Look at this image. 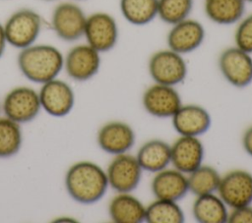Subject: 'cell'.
<instances>
[{
	"instance_id": "obj_16",
	"label": "cell",
	"mask_w": 252,
	"mask_h": 223,
	"mask_svg": "<svg viewBox=\"0 0 252 223\" xmlns=\"http://www.w3.org/2000/svg\"><path fill=\"white\" fill-rule=\"evenodd\" d=\"M204 157V144L198 137L179 136L170 144V164L186 175L201 166Z\"/></svg>"
},
{
	"instance_id": "obj_10",
	"label": "cell",
	"mask_w": 252,
	"mask_h": 223,
	"mask_svg": "<svg viewBox=\"0 0 252 223\" xmlns=\"http://www.w3.org/2000/svg\"><path fill=\"white\" fill-rule=\"evenodd\" d=\"M97 50L88 43L71 47L64 55L63 70L75 82H87L99 71L101 57Z\"/></svg>"
},
{
	"instance_id": "obj_6",
	"label": "cell",
	"mask_w": 252,
	"mask_h": 223,
	"mask_svg": "<svg viewBox=\"0 0 252 223\" xmlns=\"http://www.w3.org/2000/svg\"><path fill=\"white\" fill-rule=\"evenodd\" d=\"M87 16L77 3L60 2L51 13V28L61 40L74 42L84 36Z\"/></svg>"
},
{
	"instance_id": "obj_9",
	"label": "cell",
	"mask_w": 252,
	"mask_h": 223,
	"mask_svg": "<svg viewBox=\"0 0 252 223\" xmlns=\"http://www.w3.org/2000/svg\"><path fill=\"white\" fill-rule=\"evenodd\" d=\"M105 173L112 190L117 193H132L140 185L143 169L136 156L127 152L113 155Z\"/></svg>"
},
{
	"instance_id": "obj_35",
	"label": "cell",
	"mask_w": 252,
	"mask_h": 223,
	"mask_svg": "<svg viewBox=\"0 0 252 223\" xmlns=\"http://www.w3.org/2000/svg\"><path fill=\"white\" fill-rule=\"evenodd\" d=\"M77 1H82V0H77Z\"/></svg>"
},
{
	"instance_id": "obj_21",
	"label": "cell",
	"mask_w": 252,
	"mask_h": 223,
	"mask_svg": "<svg viewBox=\"0 0 252 223\" xmlns=\"http://www.w3.org/2000/svg\"><path fill=\"white\" fill-rule=\"evenodd\" d=\"M244 0H205L204 12L214 24L230 26L237 24L245 13Z\"/></svg>"
},
{
	"instance_id": "obj_23",
	"label": "cell",
	"mask_w": 252,
	"mask_h": 223,
	"mask_svg": "<svg viewBox=\"0 0 252 223\" xmlns=\"http://www.w3.org/2000/svg\"><path fill=\"white\" fill-rule=\"evenodd\" d=\"M158 0H119L123 18L133 26H146L158 17Z\"/></svg>"
},
{
	"instance_id": "obj_4",
	"label": "cell",
	"mask_w": 252,
	"mask_h": 223,
	"mask_svg": "<svg viewBox=\"0 0 252 223\" xmlns=\"http://www.w3.org/2000/svg\"><path fill=\"white\" fill-rule=\"evenodd\" d=\"M1 106L4 116L21 125L34 120L42 110L38 91L27 85L10 89L5 94Z\"/></svg>"
},
{
	"instance_id": "obj_32",
	"label": "cell",
	"mask_w": 252,
	"mask_h": 223,
	"mask_svg": "<svg viewBox=\"0 0 252 223\" xmlns=\"http://www.w3.org/2000/svg\"><path fill=\"white\" fill-rule=\"evenodd\" d=\"M246 3H252V0H244Z\"/></svg>"
},
{
	"instance_id": "obj_12",
	"label": "cell",
	"mask_w": 252,
	"mask_h": 223,
	"mask_svg": "<svg viewBox=\"0 0 252 223\" xmlns=\"http://www.w3.org/2000/svg\"><path fill=\"white\" fill-rule=\"evenodd\" d=\"M217 193L227 207L252 204V174L242 169L228 171L220 177Z\"/></svg>"
},
{
	"instance_id": "obj_1",
	"label": "cell",
	"mask_w": 252,
	"mask_h": 223,
	"mask_svg": "<svg viewBox=\"0 0 252 223\" xmlns=\"http://www.w3.org/2000/svg\"><path fill=\"white\" fill-rule=\"evenodd\" d=\"M64 185L69 196L85 205L99 201L109 188L105 170L88 160L75 162L67 169Z\"/></svg>"
},
{
	"instance_id": "obj_33",
	"label": "cell",
	"mask_w": 252,
	"mask_h": 223,
	"mask_svg": "<svg viewBox=\"0 0 252 223\" xmlns=\"http://www.w3.org/2000/svg\"><path fill=\"white\" fill-rule=\"evenodd\" d=\"M1 111H2V106H1V102H0V113H1Z\"/></svg>"
},
{
	"instance_id": "obj_30",
	"label": "cell",
	"mask_w": 252,
	"mask_h": 223,
	"mask_svg": "<svg viewBox=\"0 0 252 223\" xmlns=\"http://www.w3.org/2000/svg\"><path fill=\"white\" fill-rule=\"evenodd\" d=\"M241 143H242V147L244 149V151L252 157V126L248 127L242 136V139H241Z\"/></svg>"
},
{
	"instance_id": "obj_7",
	"label": "cell",
	"mask_w": 252,
	"mask_h": 223,
	"mask_svg": "<svg viewBox=\"0 0 252 223\" xmlns=\"http://www.w3.org/2000/svg\"><path fill=\"white\" fill-rule=\"evenodd\" d=\"M86 43L104 53L117 44L119 28L115 18L106 12H94L87 16L84 36Z\"/></svg>"
},
{
	"instance_id": "obj_29",
	"label": "cell",
	"mask_w": 252,
	"mask_h": 223,
	"mask_svg": "<svg viewBox=\"0 0 252 223\" xmlns=\"http://www.w3.org/2000/svg\"><path fill=\"white\" fill-rule=\"evenodd\" d=\"M227 222L252 223V205L248 204L231 208V211H228Z\"/></svg>"
},
{
	"instance_id": "obj_26",
	"label": "cell",
	"mask_w": 252,
	"mask_h": 223,
	"mask_svg": "<svg viewBox=\"0 0 252 223\" xmlns=\"http://www.w3.org/2000/svg\"><path fill=\"white\" fill-rule=\"evenodd\" d=\"M23 139L21 124L0 116V158L15 156L22 147Z\"/></svg>"
},
{
	"instance_id": "obj_24",
	"label": "cell",
	"mask_w": 252,
	"mask_h": 223,
	"mask_svg": "<svg viewBox=\"0 0 252 223\" xmlns=\"http://www.w3.org/2000/svg\"><path fill=\"white\" fill-rule=\"evenodd\" d=\"M220 177L216 168L202 164L187 175L189 192L195 196L217 193Z\"/></svg>"
},
{
	"instance_id": "obj_28",
	"label": "cell",
	"mask_w": 252,
	"mask_h": 223,
	"mask_svg": "<svg viewBox=\"0 0 252 223\" xmlns=\"http://www.w3.org/2000/svg\"><path fill=\"white\" fill-rule=\"evenodd\" d=\"M234 45L252 54V13L243 16L234 31Z\"/></svg>"
},
{
	"instance_id": "obj_15",
	"label": "cell",
	"mask_w": 252,
	"mask_h": 223,
	"mask_svg": "<svg viewBox=\"0 0 252 223\" xmlns=\"http://www.w3.org/2000/svg\"><path fill=\"white\" fill-rule=\"evenodd\" d=\"M136 134L133 128L122 121L103 124L96 134L98 147L111 155L127 153L135 144Z\"/></svg>"
},
{
	"instance_id": "obj_22",
	"label": "cell",
	"mask_w": 252,
	"mask_h": 223,
	"mask_svg": "<svg viewBox=\"0 0 252 223\" xmlns=\"http://www.w3.org/2000/svg\"><path fill=\"white\" fill-rule=\"evenodd\" d=\"M194 219L200 223L227 222V205L216 193L196 196L192 205Z\"/></svg>"
},
{
	"instance_id": "obj_27",
	"label": "cell",
	"mask_w": 252,
	"mask_h": 223,
	"mask_svg": "<svg viewBox=\"0 0 252 223\" xmlns=\"http://www.w3.org/2000/svg\"><path fill=\"white\" fill-rule=\"evenodd\" d=\"M194 0H158V18L164 24L172 26L189 18Z\"/></svg>"
},
{
	"instance_id": "obj_19",
	"label": "cell",
	"mask_w": 252,
	"mask_h": 223,
	"mask_svg": "<svg viewBox=\"0 0 252 223\" xmlns=\"http://www.w3.org/2000/svg\"><path fill=\"white\" fill-rule=\"evenodd\" d=\"M108 214L115 223H141L145 221L146 206L131 193H117L109 201Z\"/></svg>"
},
{
	"instance_id": "obj_18",
	"label": "cell",
	"mask_w": 252,
	"mask_h": 223,
	"mask_svg": "<svg viewBox=\"0 0 252 223\" xmlns=\"http://www.w3.org/2000/svg\"><path fill=\"white\" fill-rule=\"evenodd\" d=\"M151 190L156 198L178 201L189 192L187 175L175 168H165L155 173Z\"/></svg>"
},
{
	"instance_id": "obj_13",
	"label": "cell",
	"mask_w": 252,
	"mask_h": 223,
	"mask_svg": "<svg viewBox=\"0 0 252 223\" xmlns=\"http://www.w3.org/2000/svg\"><path fill=\"white\" fill-rule=\"evenodd\" d=\"M142 104L148 114L163 119L171 118L182 105V101L174 86L155 83L144 91Z\"/></svg>"
},
{
	"instance_id": "obj_2",
	"label": "cell",
	"mask_w": 252,
	"mask_h": 223,
	"mask_svg": "<svg viewBox=\"0 0 252 223\" xmlns=\"http://www.w3.org/2000/svg\"><path fill=\"white\" fill-rule=\"evenodd\" d=\"M64 55L51 44L33 43L20 50L17 66L30 82L43 84L58 77L63 71Z\"/></svg>"
},
{
	"instance_id": "obj_11",
	"label": "cell",
	"mask_w": 252,
	"mask_h": 223,
	"mask_svg": "<svg viewBox=\"0 0 252 223\" xmlns=\"http://www.w3.org/2000/svg\"><path fill=\"white\" fill-rule=\"evenodd\" d=\"M41 109L56 118L67 116L75 105L72 86L58 78L41 84L38 90Z\"/></svg>"
},
{
	"instance_id": "obj_5",
	"label": "cell",
	"mask_w": 252,
	"mask_h": 223,
	"mask_svg": "<svg viewBox=\"0 0 252 223\" xmlns=\"http://www.w3.org/2000/svg\"><path fill=\"white\" fill-rule=\"evenodd\" d=\"M148 71L155 83L175 86L186 79L188 68L183 55L167 48L151 55Z\"/></svg>"
},
{
	"instance_id": "obj_34",
	"label": "cell",
	"mask_w": 252,
	"mask_h": 223,
	"mask_svg": "<svg viewBox=\"0 0 252 223\" xmlns=\"http://www.w3.org/2000/svg\"><path fill=\"white\" fill-rule=\"evenodd\" d=\"M43 1H54V0H43Z\"/></svg>"
},
{
	"instance_id": "obj_31",
	"label": "cell",
	"mask_w": 252,
	"mask_h": 223,
	"mask_svg": "<svg viewBox=\"0 0 252 223\" xmlns=\"http://www.w3.org/2000/svg\"><path fill=\"white\" fill-rule=\"evenodd\" d=\"M7 45H8V42H7L5 30H4V26L2 23H0V59L2 58Z\"/></svg>"
},
{
	"instance_id": "obj_8",
	"label": "cell",
	"mask_w": 252,
	"mask_h": 223,
	"mask_svg": "<svg viewBox=\"0 0 252 223\" xmlns=\"http://www.w3.org/2000/svg\"><path fill=\"white\" fill-rule=\"evenodd\" d=\"M218 66L223 79L234 87L243 88L252 83V54L235 45L221 51Z\"/></svg>"
},
{
	"instance_id": "obj_20",
	"label": "cell",
	"mask_w": 252,
	"mask_h": 223,
	"mask_svg": "<svg viewBox=\"0 0 252 223\" xmlns=\"http://www.w3.org/2000/svg\"><path fill=\"white\" fill-rule=\"evenodd\" d=\"M143 171L157 173L170 164V144L158 139L144 142L135 155Z\"/></svg>"
},
{
	"instance_id": "obj_3",
	"label": "cell",
	"mask_w": 252,
	"mask_h": 223,
	"mask_svg": "<svg viewBox=\"0 0 252 223\" xmlns=\"http://www.w3.org/2000/svg\"><path fill=\"white\" fill-rule=\"evenodd\" d=\"M8 45L19 50L35 43L42 28L41 16L31 8L14 11L3 24Z\"/></svg>"
},
{
	"instance_id": "obj_17",
	"label": "cell",
	"mask_w": 252,
	"mask_h": 223,
	"mask_svg": "<svg viewBox=\"0 0 252 223\" xmlns=\"http://www.w3.org/2000/svg\"><path fill=\"white\" fill-rule=\"evenodd\" d=\"M171 123L179 136L199 138L209 131L212 118L209 111L201 105L182 104L171 117Z\"/></svg>"
},
{
	"instance_id": "obj_25",
	"label": "cell",
	"mask_w": 252,
	"mask_h": 223,
	"mask_svg": "<svg viewBox=\"0 0 252 223\" xmlns=\"http://www.w3.org/2000/svg\"><path fill=\"white\" fill-rule=\"evenodd\" d=\"M185 216L177 201L158 199L146 206L145 221L148 223H182Z\"/></svg>"
},
{
	"instance_id": "obj_14",
	"label": "cell",
	"mask_w": 252,
	"mask_h": 223,
	"mask_svg": "<svg viewBox=\"0 0 252 223\" xmlns=\"http://www.w3.org/2000/svg\"><path fill=\"white\" fill-rule=\"evenodd\" d=\"M206 30L197 20L187 18L171 26L167 32V47L181 55L198 49L204 42Z\"/></svg>"
}]
</instances>
